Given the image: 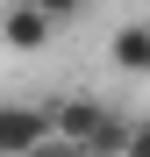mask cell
Here are the masks:
<instances>
[{
    "instance_id": "cell-1",
    "label": "cell",
    "mask_w": 150,
    "mask_h": 157,
    "mask_svg": "<svg viewBox=\"0 0 150 157\" xmlns=\"http://www.w3.org/2000/svg\"><path fill=\"white\" fill-rule=\"evenodd\" d=\"M129 114H114L107 100H57V107H50V136L57 143H71L79 157H121V143H129Z\"/></svg>"
},
{
    "instance_id": "cell-2",
    "label": "cell",
    "mask_w": 150,
    "mask_h": 157,
    "mask_svg": "<svg viewBox=\"0 0 150 157\" xmlns=\"http://www.w3.org/2000/svg\"><path fill=\"white\" fill-rule=\"evenodd\" d=\"M50 136V107L43 100H0V157H29Z\"/></svg>"
},
{
    "instance_id": "cell-3",
    "label": "cell",
    "mask_w": 150,
    "mask_h": 157,
    "mask_svg": "<svg viewBox=\"0 0 150 157\" xmlns=\"http://www.w3.org/2000/svg\"><path fill=\"white\" fill-rule=\"evenodd\" d=\"M0 43H7V50H21V57H36V50H50V43H57V29H50L36 7H21V0H14V7L0 14Z\"/></svg>"
},
{
    "instance_id": "cell-4",
    "label": "cell",
    "mask_w": 150,
    "mask_h": 157,
    "mask_svg": "<svg viewBox=\"0 0 150 157\" xmlns=\"http://www.w3.org/2000/svg\"><path fill=\"white\" fill-rule=\"evenodd\" d=\"M107 57H114V71L143 78V71H150V21H121L114 43H107Z\"/></svg>"
},
{
    "instance_id": "cell-5",
    "label": "cell",
    "mask_w": 150,
    "mask_h": 157,
    "mask_svg": "<svg viewBox=\"0 0 150 157\" xmlns=\"http://www.w3.org/2000/svg\"><path fill=\"white\" fill-rule=\"evenodd\" d=\"M21 7H36V14L50 21V29H64V21L79 14V7H86V0H21Z\"/></svg>"
},
{
    "instance_id": "cell-6",
    "label": "cell",
    "mask_w": 150,
    "mask_h": 157,
    "mask_svg": "<svg viewBox=\"0 0 150 157\" xmlns=\"http://www.w3.org/2000/svg\"><path fill=\"white\" fill-rule=\"evenodd\" d=\"M29 157H79V150H71V143H57V136H43V143H36Z\"/></svg>"
}]
</instances>
